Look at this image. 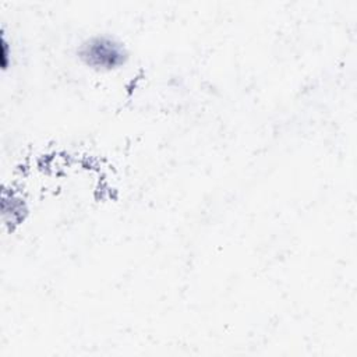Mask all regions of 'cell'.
<instances>
[{"mask_svg":"<svg viewBox=\"0 0 357 357\" xmlns=\"http://www.w3.org/2000/svg\"><path fill=\"white\" fill-rule=\"evenodd\" d=\"M82 61L93 68L112 70L126 61L127 52L124 46L109 36H93L85 40L79 50Z\"/></svg>","mask_w":357,"mask_h":357,"instance_id":"cell-1","label":"cell"}]
</instances>
